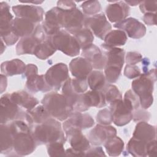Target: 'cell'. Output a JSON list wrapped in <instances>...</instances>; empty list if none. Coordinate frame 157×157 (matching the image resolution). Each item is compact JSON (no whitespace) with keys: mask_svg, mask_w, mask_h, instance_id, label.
<instances>
[{"mask_svg":"<svg viewBox=\"0 0 157 157\" xmlns=\"http://www.w3.org/2000/svg\"><path fill=\"white\" fill-rule=\"evenodd\" d=\"M72 35L76 39L82 50L91 46L94 41V35L93 33L86 27L83 28Z\"/></svg>","mask_w":157,"mask_h":157,"instance_id":"35","label":"cell"},{"mask_svg":"<svg viewBox=\"0 0 157 157\" xmlns=\"http://www.w3.org/2000/svg\"><path fill=\"white\" fill-rule=\"evenodd\" d=\"M56 49L53 45L50 36H48L45 40L40 43L34 53V55L40 59L45 60L53 55Z\"/></svg>","mask_w":157,"mask_h":157,"instance_id":"34","label":"cell"},{"mask_svg":"<svg viewBox=\"0 0 157 157\" xmlns=\"http://www.w3.org/2000/svg\"><path fill=\"white\" fill-rule=\"evenodd\" d=\"M85 27L91 30L97 37L104 40L105 36L112 30V26L103 13L86 17Z\"/></svg>","mask_w":157,"mask_h":157,"instance_id":"11","label":"cell"},{"mask_svg":"<svg viewBox=\"0 0 157 157\" xmlns=\"http://www.w3.org/2000/svg\"><path fill=\"white\" fill-rule=\"evenodd\" d=\"M146 152L147 156H156L157 145L156 139L151 140L147 143Z\"/></svg>","mask_w":157,"mask_h":157,"instance_id":"49","label":"cell"},{"mask_svg":"<svg viewBox=\"0 0 157 157\" xmlns=\"http://www.w3.org/2000/svg\"><path fill=\"white\" fill-rule=\"evenodd\" d=\"M56 7L63 10H72L77 8L75 2L71 1H59Z\"/></svg>","mask_w":157,"mask_h":157,"instance_id":"48","label":"cell"},{"mask_svg":"<svg viewBox=\"0 0 157 157\" xmlns=\"http://www.w3.org/2000/svg\"><path fill=\"white\" fill-rule=\"evenodd\" d=\"M7 76L3 75V74H1V93H2L4 90H6V87H7Z\"/></svg>","mask_w":157,"mask_h":157,"instance_id":"54","label":"cell"},{"mask_svg":"<svg viewBox=\"0 0 157 157\" xmlns=\"http://www.w3.org/2000/svg\"><path fill=\"white\" fill-rule=\"evenodd\" d=\"M102 91L104 94L106 103L111 104L116 100L122 99V95L120 91L114 85H106Z\"/></svg>","mask_w":157,"mask_h":157,"instance_id":"38","label":"cell"},{"mask_svg":"<svg viewBox=\"0 0 157 157\" xmlns=\"http://www.w3.org/2000/svg\"><path fill=\"white\" fill-rule=\"evenodd\" d=\"M55 48L67 56L74 57L80 53V47L73 35L64 29H61L50 36Z\"/></svg>","mask_w":157,"mask_h":157,"instance_id":"6","label":"cell"},{"mask_svg":"<svg viewBox=\"0 0 157 157\" xmlns=\"http://www.w3.org/2000/svg\"><path fill=\"white\" fill-rule=\"evenodd\" d=\"M13 15L10 12V6L6 2L0 3V34L1 37L12 33L13 30Z\"/></svg>","mask_w":157,"mask_h":157,"instance_id":"23","label":"cell"},{"mask_svg":"<svg viewBox=\"0 0 157 157\" xmlns=\"http://www.w3.org/2000/svg\"><path fill=\"white\" fill-rule=\"evenodd\" d=\"M63 94L67 98L75 112H85L90 108L84 103L83 94L76 93L72 88L70 78L62 86Z\"/></svg>","mask_w":157,"mask_h":157,"instance_id":"19","label":"cell"},{"mask_svg":"<svg viewBox=\"0 0 157 157\" xmlns=\"http://www.w3.org/2000/svg\"><path fill=\"white\" fill-rule=\"evenodd\" d=\"M26 78V87L31 93H36L39 91L46 93L52 90L47 83L44 75L36 74Z\"/></svg>","mask_w":157,"mask_h":157,"instance_id":"28","label":"cell"},{"mask_svg":"<svg viewBox=\"0 0 157 157\" xmlns=\"http://www.w3.org/2000/svg\"><path fill=\"white\" fill-rule=\"evenodd\" d=\"M86 79L88 85L91 90L102 91L106 85L104 74L99 70L92 71Z\"/></svg>","mask_w":157,"mask_h":157,"instance_id":"33","label":"cell"},{"mask_svg":"<svg viewBox=\"0 0 157 157\" xmlns=\"http://www.w3.org/2000/svg\"><path fill=\"white\" fill-rule=\"evenodd\" d=\"M52 118L45 107L41 105L26 111L25 121L29 125L31 129L34 125L42 123Z\"/></svg>","mask_w":157,"mask_h":157,"instance_id":"24","label":"cell"},{"mask_svg":"<svg viewBox=\"0 0 157 157\" xmlns=\"http://www.w3.org/2000/svg\"><path fill=\"white\" fill-rule=\"evenodd\" d=\"M82 55L91 63L94 69L96 70L104 69L106 57L98 46L93 44L86 49L82 50Z\"/></svg>","mask_w":157,"mask_h":157,"instance_id":"22","label":"cell"},{"mask_svg":"<svg viewBox=\"0 0 157 157\" xmlns=\"http://www.w3.org/2000/svg\"><path fill=\"white\" fill-rule=\"evenodd\" d=\"M9 125L13 137V149L15 153L18 156L31 154L35 150L37 144L28 123L23 120H17Z\"/></svg>","mask_w":157,"mask_h":157,"instance_id":"1","label":"cell"},{"mask_svg":"<svg viewBox=\"0 0 157 157\" xmlns=\"http://www.w3.org/2000/svg\"><path fill=\"white\" fill-rule=\"evenodd\" d=\"M64 132L71 147L75 150L85 153L91 147L89 140L82 134L81 129L71 128Z\"/></svg>","mask_w":157,"mask_h":157,"instance_id":"20","label":"cell"},{"mask_svg":"<svg viewBox=\"0 0 157 157\" xmlns=\"http://www.w3.org/2000/svg\"><path fill=\"white\" fill-rule=\"evenodd\" d=\"M128 40L126 33L120 29L111 30L104 37V44L110 47L124 45Z\"/></svg>","mask_w":157,"mask_h":157,"instance_id":"32","label":"cell"},{"mask_svg":"<svg viewBox=\"0 0 157 157\" xmlns=\"http://www.w3.org/2000/svg\"><path fill=\"white\" fill-rule=\"evenodd\" d=\"M33 136L37 145L48 144L56 142L65 144L66 137L61 124L53 118L31 128Z\"/></svg>","mask_w":157,"mask_h":157,"instance_id":"2","label":"cell"},{"mask_svg":"<svg viewBox=\"0 0 157 157\" xmlns=\"http://www.w3.org/2000/svg\"><path fill=\"white\" fill-rule=\"evenodd\" d=\"M96 121L99 124L109 125L113 122V116L110 109H103L99 110L96 115Z\"/></svg>","mask_w":157,"mask_h":157,"instance_id":"42","label":"cell"},{"mask_svg":"<svg viewBox=\"0 0 157 157\" xmlns=\"http://www.w3.org/2000/svg\"><path fill=\"white\" fill-rule=\"evenodd\" d=\"M85 155V153L77 151L72 147L66 150V156H83Z\"/></svg>","mask_w":157,"mask_h":157,"instance_id":"53","label":"cell"},{"mask_svg":"<svg viewBox=\"0 0 157 157\" xmlns=\"http://www.w3.org/2000/svg\"><path fill=\"white\" fill-rule=\"evenodd\" d=\"M38 74V68L37 67L33 64H28L26 65L25 71L23 72V76L26 78L28 77L36 75Z\"/></svg>","mask_w":157,"mask_h":157,"instance_id":"51","label":"cell"},{"mask_svg":"<svg viewBox=\"0 0 157 157\" xmlns=\"http://www.w3.org/2000/svg\"><path fill=\"white\" fill-rule=\"evenodd\" d=\"M72 89L78 94L84 93L88 89V83L86 78H70Z\"/></svg>","mask_w":157,"mask_h":157,"instance_id":"43","label":"cell"},{"mask_svg":"<svg viewBox=\"0 0 157 157\" xmlns=\"http://www.w3.org/2000/svg\"><path fill=\"white\" fill-rule=\"evenodd\" d=\"M69 67L72 76L77 78H87L93 69L91 63L84 57H77L72 59Z\"/></svg>","mask_w":157,"mask_h":157,"instance_id":"21","label":"cell"},{"mask_svg":"<svg viewBox=\"0 0 157 157\" xmlns=\"http://www.w3.org/2000/svg\"><path fill=\"white\" fill-rule=\"evenodd\" d=\"M12 10L17 17L28 19L36 24L44 20V9L38 6L20 4L13 6Z\"/></svg>","mask_w":157,"mask_h":157,"instance_id":"14","label":"cell"},{"mask_svg":"<svg viewBox=\"0 0 157 157\" xmlns=\"http://www.w3.org/2000/svg\"><path fill=\"white\" fill-rule=\"evenodd\" d=\"M1 153L7 155L13 150V137L10 126L7 124H1L0 126Z\"/></svg>","mask_w":157,"mask_h":157,"instance_id":"30","label":"cell"},{"mask_svg":"<svg viewBox=\"0 0 157 157\" xmlns=\"http://www.w3.org/2000/svg\"><path fill=\"white\" fill-rule=\"evenodd\" d=\"M44 77L52 89L58 91L69 78L68 67L63 63H56L47 71Z\"/></svg>","mask_w":157,"mask_h":157,"instance_id":"10","label":"cell"},{"mask_svg":"<svg viewBox=\"0 0 157 157\" xmlns=\"http://www.w3.org/2000/svg\"><path fill=\"white\" fill-rule=\"evenodd\" d=\"M109 2L112 3L106 7L105 13L110 22L117 23L124 20L129 15L130 8L124 1Z\"/></svg>","mask_w":157,"mask_h":157,"instance_id":"18","label":"cell"},{"mask_svg":"<svg viewBox=\"0 0 157 157\" xmlns=\"http://www.w3.org/2000/svg\"><path fill=\"white\" fill-rule=\"evenodd\" d=\"M126 63L128 65H135L140 62L142 59V56L140 53L136 52H129L126 56Z\"/></svg>","mask_w":157,"mask_h":157,"instance_id":"47","label":"cell"},{"mask_svg":"<svg viewBox=\"0 0 157 157\" xmlns=\"http://www.w3.org/2000/svg\"><path fill=\"white\" fill-rule=\"evenodd\" d=\"M156 80V69H153L141 74L139 77L132 82V91L138 96L142 109H147L153 104V92Z\"/></svg>","mask_w":157,"mask_h":157,"instance_id":"3","label":"cell"},{"mask_svg":"<svg viewBox=\"0 0 157 157\" xmlns=\"http://www.w3.org/2000/svg\"><path fill=\"white\" fill-rule=\"evenodd\" d=\"M36 27V23L28 19L20 17L13 19V30L19 37L22 38L33 34Z\"/></svg>","mask_w":157,"mask_h":157,"instance_id":"27","label":"cell"},{"mask_svg":"<svg viewBox=\"0 0 157 157\" xmlns=\"http://www.w3.org/2000/svg\"><path fill=\"white\" fill-rule=\"evenodd\" d=\"M41 102L50 116L60 121L67 120L74 112L67 98L56 92L45 94Z\"/></svg>","mask_w":157,"mask_h":157,"instance_id":"5","label":"cell"},{"mask_svg":"<svg viewBox=\"0 0 157 157\" xmlns=\"http://www.w3.org/2000/svg\"><path fill=\"white\" fill-rule=\"evenodd\" d=\"M1 124H6L9 121L17 120L25 121L26 112L19 107L11 99L10 94H5L1 97Z\"/></svg>","mask_w":157,"mask_h":157,"instance_id":"8","label":"cell"},{"mask_svg":"<svg viewBox=\"0 0 157 157\" xmlns=\"http://www.w3.org/2000/svg\"><path fill=\"white\" fill-rule=\"evenodd\" d=\"M83 12L88 15L98 14L101 10V5L98 1H86L83 2L81 5Z\"/></svg>","mask_w":157,"mask_h":157,"instance_id":"39","label":"cell"},{"mask_svg":"<svg viewBox=\"0 0 157 157\" xmlns=\"http://www.w3.org/2000/svg\"><path fill=\"white\" fill-rule=\"evenodd\" d=\"M113 27L123 31L132 39H140L146 34L145 26L138 20L129 17L115 23Z\"/></svg>","mask_w":157,"mask_h":157,"instance_id":"13","label":"cell"},{"mask_svg":"<svg viewBox=\"0 0 157 157\" xmlns=\"http://www.w3.org/2000/svg\"><path fill=\"white\" fill-rule=\"evenodd\" d=\"M64 144L61 142H56L47 145L48 155L50 156H66V150Z\"/></svg>","mask_w":157,"mask_h":157,"instance_id":"40","label":"cell"},{"mask_svg":"<svg viewBox=\"0 0 157 157\" xmlns=\"http://www.w3.org/2000/svg\"><path fill=\"white\" fill-rule=\"evenodd\" d=\"M141 61H142V65H143L144 73L147 72L148 71V67L150 64V60H149L148 58H142Z\"/></svg>","mask_w":157,"mask_h":157,"instance_id":"55","label":"cell"},{"mask_svg":"<svg viewBox=\"0 0 157 157\" xmlns=\"http://www.w3.org/2000/svg\"><path fill=\"white\" fill-rule=\"evenodd\" d=\"M157 6L156 1H142L139 4V8L143 13H156Z\"/></svg>","mask_w":157,"mask_h":157,"instance_id":"44","label":"cell"},{"mask_svg":"<svg viewBox=\"0 0 157 157\" xmlns=\"http://www.w3.org/2000/svg\"><path fill=\"white\" fill-rule=\"evenodd\" d=\"M44 1H20V2H21V3H33V4H41Z\"/></svg>","mask_w":157,"mask_h":157,"instance_id":"57","label":"cell"},{"mask_svg":"<svg viewBox=\"0 0 157 157\" xmlns=\"http://www.w3.org/2000/svg\"><path fill=\"white\" fill-rule=\"evenodd\" d=\"M86 18L82 12L77 8L72 10H61V26L64 30L73 34L85 27Z\"/></svg>","mask_w":157,"mask_h":157,"instance_id":"9","label":"cell"},{"mask_svg":"<svg viewBox=\"0 0 157 157\" xmlns=\"http://www.w3.org/2000/svg\"><path fill=\"white\" fill-rule=\"evenodd\" d=\"M48 36L44 31L42 25H37L33 34L22 37L16 45V53L18 55H34L37 45L45 40Z\"/></svg>","mask_w":157,"mask_h":157,"instance_id":"7","label":"cell"},{"mask_svg":"<svg viewBox=\"0 0 157 157\" xmlns=\"http://www.w3.org/2000/svg\"><path fill=\"white\" fill-rule=\"evenodd\" d=\"M94 124V121L91 115L74 111L63 123V129L64 131L71 128H77L82 130L90 128Z\"/></svg>","mask_w":157,"mask_h":157,"instance_id":"16","label":"cell"},{"mask_svg":"<svg viewBox=\"0 0 157 157\" xmlns=\"http://www.w3.org/2000/svg\"><path fill=\"white\" fill-rule=\"evenodd\" d=\"M123 101L132 110H134L139 108V105H140L139 99L138 96L131 90H129L125 93Z\"/></svg>","mask_w":157,"mask_h":157,"instance_id":"41","label":"cell"},{"mask_svg":"<svg viewBox=\"0 0 157 157\" xmlns=\"http://www.w3.org/2000/svg\"><path fill=\"white\" fill-rule=\"evenodd\" d=\"M147 143L132 137L127 144V151L133 156H147Z\"/></svg>","mask_w":157,"mask_h":157,"instance_id":"37","label":"cell"},{"mask_svg":"<svg viewBox=\"0 0 157 157\" xmlns=\"http://www.w3.org/2000/svg\"><path fill=\"white\" fill-rule=\"evenodd\" d=\"M12 100L20 107L31 110L39 103V101L31 94L25 91H17L10 94Z\"/></svg>","mask_w":157,"mask_h":157,"instance_id":"26","label":"cell"},{"mask_svg":"<svg viewBox=\"0 0 157 157\" xmlns=\"http://www.w3.org/2000/svg\"><path fill=\"white\" fill-rule=\"evenodd\" d=\"M124 1L127 5H129L131 6H136L137 5H139V4L141 2L139 1Z\"/></svg>","mask_w":157,"mask_h":157,"instance_id":"56","label":"cell"},{"mask_svg":"<svg viewBox=\"0 0 157 157\" xmlns=\"http://www.w3.org/2000/svg\"><path fill=\"white\" fill-rule=\"evenodd\" d=\"M85 104L89 108L95 107L101 108L106 105L104 94L102 91L90 90L83 94Z\"/></svg>","mask_w":157,"mask_h":157,"instance_id":"31","label":"cell"},{"mask_svg":"<svg viewBox=\"0 0 157 157\" xmlns=\"http://www.w3.org/2000/svg\"><path fill=\"white\" fill-rule=\"evenodd\" d=\"M26 64L19 59H13L2 63L1 65V74L6 76H13L23 74Z\"/></svg>","mask_w":157,"mask_h":157,"instance_id":"29","label":"cell"},{"mask_svg":"<svg viewBox=\"0 0 157 157\" xmlns=\"http://www.w3.org/2000/svg\"><path fill=\"white\" fill-rule=\"evenodd\" d=\"M116 135L117 129L113 126L98 124L90 131L88 140L93 145L98 146Z\"/></svg>","mask_w":157,"mask_h":157,"instance_id":"15","label":"cell"},{"mask_svg":"<svg viewBox=\"0 0 157 157\" xmlns=\"http://www.w3.org/2000/svg\"><path fill=\"white\" fill-rule=\"evenodd\" d=\"M145 109H136L132 112V118L134 121H147L150 118V114Z\"/></svg>","mask_w":157,"mask_h":157,"instance_id":"46","label":"cell"},{"mask_svg":"<svg viewBox=\"0 0 157 157\" xmlns=\"http://www.w3.org/2000/svg\"><path fill=\"white\" fill-rule=\"evenodd\" d=\"M124 75L129 79L137 78L141 75V71L139 67L136 65H128L125 66Z\"/></svg>","mask_w":157,"mask_h":157,"instance_id":"45","label":"cell"},{"mask_svg":"<svg viewBox=\"0 0 157 157\" xmlns=\"http://www.w3.org/2000/svg\"><path fill=\"white\" fill-rule=\"evenodd\" d=\"M1 53L2 54L3 53V52L6 50V47L5 46V45L4 44V41L1 39Z\"/></svg>","mask_w":157,"mask_h":157,"instance_id":"58","label":"cell"},{"mask_svg":"<svg viewBox=\"0 0 157 157\" xmlns=\"http://www.w3.org/2000/svg\"><path fill=\"white\" fill-rule=\"evenodd\" d=\"M110 104L113 122L116 126H124L132 120L133 110L123 101V99L116 100Z\"/></svg>","mask_w":157,"mask_h":157,"instance_id":"12","label":"cell"},{"mask_svg":"<svg viewBox=\"0 0 157 157\" xmlns=\"http://www.w3.org/2000/svg\"><path fill=\"white\" fill-rule=\"evenodd\" d=\"M85 156H105V154L101 147H94L90 148L86 152Z\"/></svg>","mask_w":157,"mask_h":157,"instance_id":"50","label":"cell"},{"mask_svg":"<svg viewBox=\"0 0 157 157\" xmlns=\"http://www.w3.org/2000/svg\"><path fill=\"white\" fill-rule=\"evenodd\" d=\"M61 10L58 7L52 8L45 14L42 26L47 36H52L61 30Z\"/></svg>","mask_w":157,"mask_h":157,"instance_id":"17","label":"cell"},{"mask_svg":"<svg viewBox=\"0 0 157 157\" xmlns=\"http://www.w3.org/2000/svg\"><path fill=\"white\" fill-rule=\"evenodd\" d=\"M124 142L118 136H114L108 139L104 144V147L110 156H119L123 150Z\"/></svg>","mask_w":157,"mask_h":157,"instance_id":"36","label":"cell"},{"mask_svg":"<svg viewBox=\"0 0 157 157\" xmlns=\"http://www.w3.org/2000/svg\"><path fill=\"white\" fill-rule=\"evenodd\" d=\"M156 13H147L143 17V21L148 26L156 25Z\"/></svg>","mask_w":157,"mask_h":157,"instance_id":"52","label":"cell"},{"mask_svg":"<svg viewBox=\"0 0 157 157\" xmlns=\"http://www.w3.org/2000/svg\"><path fill=\"white\" fill-rule=\"evenodd\" d=\"M156 126L148 124L146 121H139L137 123L132 137L148 142L156 139Z\"/></svg>","mask_w":157,"mask_h":157,"instance_id":"25","label":"cell"},{"mask_svg":"<svg viewBox=\"0 0 157 157\" xmlns=\"http://www.w3.org/2000/svg\"><path fill=\"white\" fill-rule=\"evenodd\" d=\"M101 47L103 48V54L106 57L104 73L105 79L109 83H115L121 75L124 63V51L121 48L110 47L104 44Z\"/></svg>","mask_w":157,"mask_h":157,"instance_id":"4","label":"cell"}]
</instances>
